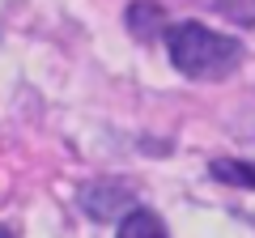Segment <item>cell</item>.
Here are the masks:
<instances>
[{"instance_id": "7", "label": "cell", "mask_w": 255, "mask_h": 238, "mask_svg": "<svg viewBox=\"0 0 255 238\" xmlns=\"http://www.w3.org/2000/svg\"><path fill=\"white\" fill-rule=\"evenodd\" d=\"M0 238H13V230H9V226H0Z\"/></svg>"}, {"instance_id": "5", "label": "cell", "mask_w": 255, "mask_h": 238, "mask_svg": "<svg viewBox=\"0 0 255 238\" xmlns=\"http://www.w3.org/2000/svg\"><path fill=\"white\" fill-rule=\"evenodd\" d=\"M213 179L221 183H238V187H255V162H234V157H217L209 166Z\"/></svg>"}, {"instance_id": "4", "label": "cell", "mask_w": 255, "mask_h": 238, "mask_svg": "<svg viewBox=\"0 0 255 238\" xmlns=\"http://www.w3.org/2000/svg\"><path fill=\"white\" fill-rule=\"evenodd\" d=\"M115 238H166V226H162V217H157V213L136 209V213H128V217L119 221Z\"/></svg>"}, {"instance_id": "3", "label": "cell", "mask_w": 255, "mask_h": 238, "mask_svg": "<svg viewBox=\"0 0 255 238\" xmlns=\"http://www.w3.org/2000/svg\"><path fill=\"white\" fill-rule=\"evenodd\" d=\"M162 26H166L162 4H153V0H136V4L128 9V30H132V38H145V43H149Z\"/></svg>"}, {"instance_id": "1", "label": "cell", "mask_w": 255, "mask_h": 238, "mask_svg": "<svg viewBox=\"0 0 255 238\" xmlns=\"http://www.w3.org/2000/svg\"><path fill=\"white\" fill-rule=\"evenodd\" d=\"M166 47H170V60L183 77L191 81H221L243 64V43L230 34L200 26V21H179V26L166 30Z\"/></svg>"}, {"instance_id": "2", "label": "cell", "mask_w": 255, "mask_h": 238, "mask_svg": "<svg viewBox=\"0 0 255 238\" xmlns=\"http://www.w3.org/2000/svg\"><path fill=\"white\" fill-rule=\"evenodd\" d=\"M77 200H81V209L90 213L94 221H111V217L136 213V196H132V187H128V183H111V179H102V183H85Z\"/></svg>"}, {"instance_id": "6", "label": "cell", "mask_w": 255, "mask_h": 238, "mask_svg": "<svg viewBox=\"0 0 255 238\" xmlns=\"http://www.w3.org/2000/svg\"><path fill=\"white\" fill-rule=\"evenodd\" d=\"M213 9L226 21H238V26H255V0H213Z\"/></svg>"}]
</instances>
